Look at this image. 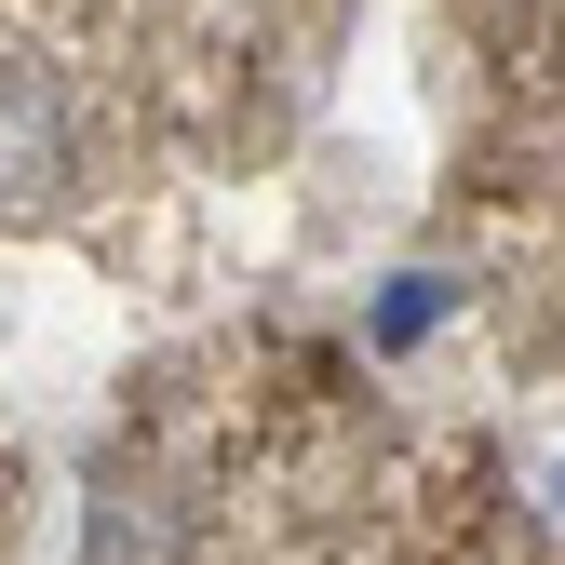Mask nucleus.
Segmentation results:
<instances>
[{"label": "nucleus", "instance_id": "f257e3e1", "mask_svg": "<svg viewBox=\"0 0 565 565\" xmlns=\"http://www.w3.org/2000/svg\"><path fill=\"white\" fill-rule=\"evenodd\" d=\"M54 162H67V121H54V95L28 82V67H0V202L54 189Z\"/></svg>", "mask_w": 565, "mask_h": 565}]
</instances>
